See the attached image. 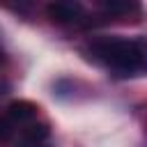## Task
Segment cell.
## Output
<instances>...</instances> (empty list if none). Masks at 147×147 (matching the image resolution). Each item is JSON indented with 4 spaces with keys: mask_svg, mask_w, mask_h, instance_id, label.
Wrapping results in <instances>:
<instances>
[{
    "mask_svg": "<svg viewBox=\"0 0 147 147\" xmlns=\"http://www.w3.org/2000/svg\"><path fill=\"white\" fill-rule=\"evenodd\" d=\"M9 90H11V87H9V83H7V80H0V96H5Z\"/></svg>",
    "mask_w": 147,
    "mask_h": 147,
    "instance_id": "ba28073f",
    "label": "cell"
},
{
    "mask_svg": "<svg viewBox=\"0 0 147 147\" xmlns=\"http://www.w3.org/2000/svg\"><path fill=\"white\" fill-rule=\"evenodd\" d=\"M48 133H51V129H48V124H44V122H39V124H30L25 131H23V140H32V142H44L46 138H48Z\"/></svg>",
    "mask_w": 147,
    "mask_h": 147,
    "instance_id": "5b68a950",
    "label": "cell"
},
{
    "mask_svg": "<svg viewBox=\"0 0 147 147\" xmlns=\"http://www.w3.org/2000/svg\"><path fill=\"white\" fill-rule=\"evenodd\" d=\"M11 133H14V129H11V119H9V117H0V142L9 140Z\"/></svg>",
    "mask_w": 147,
    "mask_h": 147,
    "instance_id": "8992f818",
    "label": "cell"
},
{
    "mask_svg": "<svg viewBox=\"0 0 147 147\" xmlns=\"http://www.w3.org/2000/svg\"><path fill=\"white\" fill-rule=\"evenodd\" d=\"M96 7L101 9V14L113 21V18H138L140 16V5L133 0H99Z\"/></svg>",
    "mask_w": 147,
    "mask_h": 147,
    "instance_id": "3957f363",
    "label": "cell"
},
{
    "mask_svg": "<svg viewBox=\"0 0 147 147\" xmlns=\"http://www.w3.org/2000/svg\"><path fill=\"white\" fill-rule=\"evenodd\" d=\"M0 60H2V51H0Z\"/></svg>",
    "mask_w": 147,
    "mask_h": 147,
    "instance_id": "9c48e42d",
    "label": "cell"
},
{
    "mask_svg": "<svg viewBox=\"0 0 147 147\" xmlns=\"http://www.w3.org/2000/svg\"><path fill=\"white\" fill-rule=\"evenodd\" d=\"M37 113H39V108L32 101H28V99H18V101H11L7 106V117L11 122H18V124L32 122L37 117Z\"/></svg>",
    "mask_w": 147,
    "mask_h": 147,
    "instance_id": "277c9868",
    "label": "cell"
},
{
    "mask_svg": "<svg viewBox=\"0 0 147 147\" xmlns=\"http://www.w3.org/2000/svg\"><path fill=\"white\" fill-rule=\"evenodd\" d=\"M85 51L117 76H147V39L142 37H94Z\"/></svg>",
    "mask_w": 147,
    "mask_h": 147,
    "instance_id": "6da1fadb",
    "label": "cell"
},
{
    "mask_svg": "<svg viewBox=\"0 0 147 147\" xmlns=\"http://www.w3.org/2000/svg\"><path fill=\"white\" fill-rule=\"evenodd\" d=\"M46 16L57 23V25H78L85 23V9L80 2H71V0H57V2H48L46 5Z\"/></svg>",
    "mask_w": 147,
    "mask_h": 147,
    "instance_id": "7a4b0ae2",
    "label": "cell"
},
{
    "mask_svg": "<svg viewBox=\"0 0 147 147\" xmlns=\"http://www.w3.org/2000/svg\"><path fill=\"white\" fill-rule=\"evenodd\" d=\"M16 147H46V145H41V142H32V140H21Z\"/></svg>",
    "mask_w": 147,
    "mask_h": 147,
    "instance_id": "52a82bcc",
    "label": "cell"
}]
</instances>
